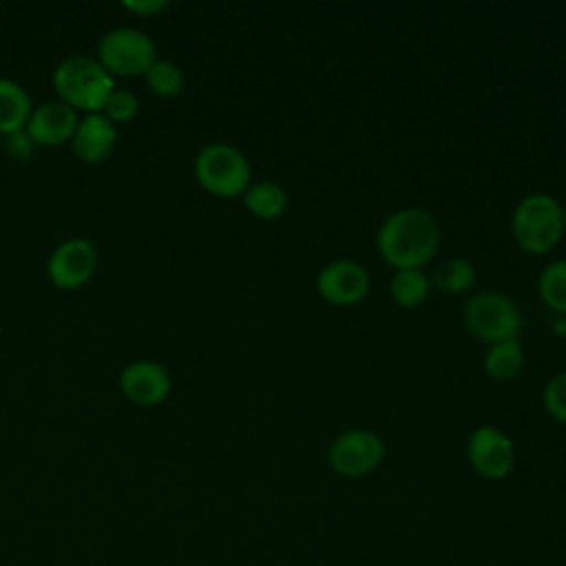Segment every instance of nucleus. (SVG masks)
Here are the masks:
<instances>
[{
  "instance_id": "f8f14e48",
  "label": "nucleus",
  "mask_w": 566,
  "mask_h": 566,
  "mask_svg": "<svg viewBox=\"0 0 566 566\" xmlns=\"http://www.w3.org/2000/svg\"><path fill=\"white\" fill-rule=\"evenodd\" d=\"M119 389L137 405H157L170 391V374L157 360H135L122 369Z\"/></svg>"
},
{
  "instance_id": "7ed1b4c3",
  "label": "nucleus",
  "mask_w": 566,
  "mask_h": 566,
  "mask_svg": "<svg viewBox=\"0 0 566 566\" xmlns=\"http://www.w3.org/2000/svg\"><path fill=\"white\" fill-rule=\"evenodd\" d=\"M53 88L69 106L102 113L115 82L97 57L69 55L53 71Z\"/></svg>"
},
{
  "instance_id": "0eeeda50",
  "label": "nucleus",
  "mask_w": 566,
  "mask_h": 566,
  "mask_svg": "<svg viewBox=\"0 0 566 566\" xmlns=\"http://www.w3.org/2000/svg\"><path fill=\"white\" fill-rule=\"evenodd\" d=\"M385 460V442L371 429H347L327 447V464L343 478H363Z\"/></svg>"
},
{
  "instance_id": "9d476101",
  "label": "nucleus",
  "mask_w": 566,
  "mask_h": 566,
  "mask_svg": "<svg viewBox=\"0 0 566 566\" xmlns=\"http://www.w3.org/2000/svg\"><path fill=\"white\" fill-rule=\"evenodd\" d=\"M97 265V254L95 248L88 239L82 237H73L62 241L49 256L46 263V272L49 279L53 281V285L64 287V290H73L84 285Z\"/></svg>"
},
{
  "instance_id": "5701e85b",
  "label": "nucleus",
  "mask_w": 566,
  "mask_h": 566,
  "mask_svg": "<svg viewBox=\"0 0 566 566\" xmlns=\"http://www.w3.org/2000/svg\"><path fill=\"white\" fill-rule=\"evenodd\" d=\"M33 139L27 135V130L24 128H20V130H13V133H7L4 135V148L13 155V157H18V159H22V157H29L31 155V150H33Z\"/></svg>"
},
{
  "instance_id": "412c9836",
  "label": "nucleus",
  "mask_w": 566,
  "mask_h": 566,
  "mask_svg": "<svg viewBox=\"0 0 566 566\" xmlns=\"http://www.w3.org/2000/svg\"><path fill=\"white\" fill-rule=\"evenodd\" d=\"M137 111H139V99H137V95L133 93V91H128V88H119V86H115L111 93H108V97H106V102H104V106H102V113L115 124V122H128V119H133L135 115H137Z\"/></svg>"
},
{
  "instance_id": "f257e3e1",
  "label": "nucleus",
  "mask_w": 566,
  "mask_h": 566,
  "mask_svg": "<svg viewBox=\"0 0 566 566\" xmlns=\"http://www.w3.org/2000/svg\"><path fill=\"white\" fill-rule=\"evenodd\" d=\"M440 245V226L422 208H400L385 217L376 232L378 254L394 268L427 265Z\"/></svg>"
},
{
  "instance_id": "4be33fe9",
  "label": "nucleus",
  "mask_w": 566,
  "mask_h": 566,
  "mask_svg": "<svg viewBox=\"0 0 566 566\" xmlns=\"http://www.w3.org/2000/svg\"><path fill=\"white\" fill-rule=\"evenodd\" d=\"M542 400L546 411L559 420L566 422V369L551 376L542 389Z\"/></svg>"
},
{
  "instance_id": "393cba45",
  "label": "nucleus",
  "mask_w": 566,
  "mask_h": 566,
  "mask_svg": "<svg viewBox=\"0 0 566 566\" xmlns=\"http://www.w3.org/2000/svg\"><path fill=\"white\" fill-rule=\"evenodd\" d=\"M562 223H564V232H566V206H562Z\"/></svg>"
},
{
  "instance_id": "6e6552de",
  "label": "nucleus",
  "mask_w": 566,
  "mask_h": 566,
  "mask_svg": "<svg viewBox=\"0 0 566 566\" xmlns=\"http://www.w3.org/2000/svg\"><path fill=\"white\" fill-rule=\"evenodd\" d=\"M467 458L484 480H504L515 467V444L502 429L480 424L467 440Z\"/></svg>"
},
{
  "instance_id": "f03ea898",
  "label": "nucleus",
  "mask_w": 566,
  "mask_h": 566,
  "mask_svg": "<svg viewBox=\"0 0 566 566\" xmlns=\"http://www.w3.org/2000/svg\"><path fill=\"white\" fill-rule=\"evenodd\" d=\"M515 243L528 254L551 252L564 234L562 203L548 192H531L517 201L511 214Z\"/></svg>"
},
{
  "instance_id": "9b49d317",
  "label": "nucleus",
  "mask_w": 566,
  "mask_h": 566,
  "mask_svg": "<svg viewBox=\"0 0 566 566\" xmlns=\"http://www.w3.org/2000/svg\"><path fill=\"white\" fill-rule=\"evenodd\" d=\"M77 122L80 119L73 106H69L62 99H49L31 108L24 130L33 139V144L57 146L73 137Z\"/></svg>"
},
{
  "instance_id": "1a4fd4ad",
  "label": "nucleus",
  "mask_w": 566,
  "mask_h": 566,
  "mask_svg": "<svg viewBox=\"0 0 566 566\" xmlns=\"http://www.w3.org/2000/svg\"><path fill=\"white\" fill-rule=\"evenodd\" d=\"M316 292L332 305H356L369 292V272L352 259L329 261L316 274Z\"/></svg>"
},
{
  "instance_id": "4468645a",
  "label": "nucleus",
  "mask_w": 566,
  "mask_h": 566,
  "mask_svg": "<svg viewBox=\"0 0 566 566\" xmlns=\"http://www.w3.org/2000/svg\"><path fill=\"white\" fill-rule=\"evenodd\" d=\"M31 115V97L22 84L11 77H0V133H13L27 126Z\"/></svg>"
},
{
  "instance_id": "a211bd4d",
  "label": "nucleus",
  "mask_w": 566,
  "mask_h": 566,
  "mask_svg": "<svg viewBox=\"0 0 566 566\" xmlns=\"http://www.w3.org/2000/svg\"><path fill=\"white\" fill-rule=\"evenodd\" d=\"M475 279H478L475 265L469 259L453 256V259L442 261L433 270L431 285L442 292H449V294H462L475 285Z\"/></svg>"
},
{
  "instance_id": "423d86ee",
  "label": "nucleus",
  "mask_w": 566,
  "mask_h": 566,
  "mask_svg": "<svg viewBox=\"0 0 566 566\" xmlns=\"http://www.w3.org/2000/svg\"><path fill=\"white\" fill-rule=\"evenodd\" d=\"M155 53L153 38L137 27H115L97 42L99 64L115 75L144 73L157 57Z\"/></svg>"
},
{
  "instance_id": "2eb2a0df",
  "label": "nucleus",
  "mask_w": 566,
  "mask_h": 566,
  "mask_svg": "<svg viewBox=\"0 0 566 566\" xmlns=\"http://www.w3.org/2000/svg\"><path fill=\"white\" fill-rule=\"evenodd\" d=\"M241 197H243V206L259 219H276L287 208L285 188L270 179L250 184Z\"/></svg>"
},
{
  "instance_id": "20e7f679",
  "label": "nucleus",
  "mask_w": 566,
  "mask_h": 566,
  "mask_svg": "<svg viewBox=\"0 0 566 566\" xmlns=\"http://www.w3.org/2000/svg\"><path fill=\"white\" fill-rule=\"evenodd\" d=\"M464 327L480 343L493 345L500 340H513L524 327L522 310L513 298L502 292L484 290L473 294L462 310Z\"/></svg>"
},
{
  "instance_id": "a878e982",
  "label": "nucleus",
  "mask_w": 566,
  "mask_h": 566,
  "mask_svg": "<svg viewBox=\"0 0 566 566\" xmlns=\"http://www.w3.org/2000/svg\"><path fill=\"white\" fill-rule=\"evenodd\" d=\"M559 329H562V332H564V336H566V318H564V321H562V325H559Z\"/></svg>"
},
{
  "instance_id": "f3484780",
  "label": "nucleus",
  "mask_w": 566,
  "mask_h": 566,
  "mask_svg": "<svg viewBox=\"0 0 566 566\" xmlns=\"http://www.w3.org/2000/svg\"><path fill=\"white\" fill-rule=\"evenodd\" d=\"M482 365H484L486 376L493 380L515 378L524 365V347H522L520 338L500 340V343L489 345Z\"/></svg>"
},
{
  "instance_id": "39448f33",
  "label": "nucleus",
  "mask_w": 566,
  "mask_h": 566,
  "mask_svg": "<svg viewBox=\"0 0 566 566\" xmlns=\"http://www.w3.org/2000/svg\"><path fill=\"white\" fill-rule=\"evenodd\" d=\"M195 177L217 197H237L250 186L252 168L237 146L228 142H210L195 157Z\"/></svg>"
},
{
  "instance_id": "6ab92c4d",
  "label": "nucleus",
  "mask_w": 566,
  "mask_h": 566,
  "mask_svg": "<svg viewBox=\"0 0 566 566\" xmlns=\"http://www.w3.org/2000/svg\"><path fill=\"white\" fill-rule=\"evenodd\" d=\"M537 292L551 310L566 314V259H555L539 270Z\"/></svg>"
},
{
  "instance_id": "aec40b11",
  "label": "nucleus",
  "mask_w": 566,
  "mask_h": 566,
  "mask_svg": "<svg viewBox=\"0 0 566 566\" xmlns=\"http://www.w3.org/2000/svg\"><path fill=\"white\" fill-rule=\"evenodd\" d=\"M148 88L159 97H172L184 88V71L166 57H155L144 71Z\"/></svg>"
},
{
  "instance_id": "dca6fc26",
  "label": "nucleus",
  "mask_w": 566,
  "mask_h": 566,
  "mask_svg": "<svg viewBox=\"0 0 566 566\" xmlns=\"http://www.w3.org/2000/svg\"><path fill=\"white\" fill-rule=\"evenodd\" d=\"M431 279L420 268L394 270L389 279V294L400 307H418L429 298Z\"/></svg>"
},
{
  "instance_id": "ddd939ff",
  "label": "nucleus",
  "mask_w": 566,
  "mask_h": 566,
  "mask_svg": "<svg viewBox=\"0 0 566 566\" xmlns=\"http://www.w3.org/2000/svg\"><path fill=\"white\" fill-rule=\"evenodd\" d=\"M117 142V128L104 113L84 115L71 137L73 150L82 161H102Z\"/></svg>"
},
{
  "instance_id": "b1692460",
  "label": "nucleus",
  "mask_w": 566,
  "mask_h": 566,
  "mask_svg": "<svg viewBox=\"0 0 566 566\" xmlns=\"http://www.w3.org/2000/svg\"><path fill=\"white\" fill-rule=\"evenodd\" d=\"M122 7L142 15H153L159 13L161 9L168 7V0H122Z\"/></svg>"
}]
</instances>
